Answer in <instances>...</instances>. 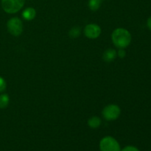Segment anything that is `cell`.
Listing matches in <instances>:
<instances>
[{
  "label": "cell",
  "mask_w": 151,
  "mask_h": 151,
  "mask_svg": "<svg viewBox=\"0 0 151 151\" xmlns=\"http://www.w3.org/2000/svg\"><path fill=\"white\" fill-rule=\"evenodd\" d=\"M114 44L119 49H125L131 42V35L128 30L124 28H117L111 34Z\"/></svg>",
  "instance_id": "obj_1"
},
{
  "label": "cell",
  "mask_w": 151,
  "mask_h": 151,
  "mask_svg": "<svg viewBox=\"0 0 151 151\" xmlns=\"http://www.w3.org/2000/svg\"><path fill=\"white\" fill-rule=\"evenodd\" d=\"M25 0H1V7L4 12L13 14L23 7Z\"/></svg>",
  "instance_id": "obj_2"
},
{
  "label": "cell",
  "mask_w": 151,
  "mask_h": 151,
  "mask_svg": "<svg viewBox=\"0 0 151 151\" xmlns=\"http://www.w3.org/2000/svg\"><path fill=\"white\" fill-rule=\"evenodd\" d=\"M100 151H121L119 142L114 137H105L100 142Z\"/></svg>",
  "instance_id": "obj_3"
},
{
  "label": "cell",
  "mask_w": 151,
  "mask_h": 151,
  "mask_svg": "<svg viewBox=\"0 0 151 151\" xmlns=\"http://www.w3.org/2000/svg\"><path fill=\"white\" fill-rule=\"evenodd\" d=\"M7 27L8 32L13 36H19L23 32V24L18 17H13L7 22Z\"/></svg>",
  "instance_id": "obj_4"
},
{
  "label": "cell",
  "mask_w": 151,
  "mask_h": 151,
  "mask_svg": "<svg viewBox=\"0 0 151 151\" xmlns=\"http://www.w3.org/2000/svg\"><path fill=\"white\" fill-rule=\"evenodd\" d=\"M121 114L120 108L115 104H110L106 106L102 111L103 116L108 121L115 120L118 119Z\"/></svg>",
  "instance_id": "obj_5"
},
{
  "label": "cell",
  "mask_w": 151,
  "mask_h": 151,
  "mask_svg": "<svg viewBox=\"0 0 151 151\" xmlns=\"http://www.w3.org/2000/svg\"><path fill=\"white\" fill-rule=\"evenodd\" d=\"M84 35L91 39L98 38L101 33V28L96 24H88L84 28Z\"/></svg>",
  "instance_id": "obj_6"
},
{
  "label": "cell",
  "mask_w": 151,
  "mask_h": 151,
  "mask_svg": "<svg viewBox=\"0 0 151 151\" xmlns=\"http://www.w3.org/2000/svg\"><path fill=\"white\" fill-rule=\"evenodd\" d=\"M116 55L117 54H116V50H114V49H108V50H106V51L104 52V53H103V60L106 62H108V63L111 62L116 58Z\"/></svg>",
  "instance_id": "obj_7"
},
{
  "label": "cell",
  "mask_w": 151,
  "mask_h": 151,
  "mask_svg": "<svg viewBox=\"0 0 151 151\" xmlns=\"http://www.w3.org/2000/svg\"><path fill=\"white\" fill-rule=\"evenodd\" d=\"M22 15L24 19L27 21H31L35 17L36 12H35V9L32 8V7H28V8H26L22 12Z\"/></svg>",
  "instance_id": "obj_8"
},
{
  "label": "cell",
  "mask_w": 151,
  "mask_h": 151,
  "mask_svg": "<svg viewBox=\"0 0 151 151\" xmlns=\"http://www.w3.org/2000/svg\"><path fill=\"white\" fill-rule=\"evenodd\" d=\"M101 119L97 116H91L88 120V125L91 128H97L101 125Z\"/></svg>",
  "instance_id": "obj_9"
},
{
  "label": "cell",
  "mask_w": 151,
  "mask_h": 151,
  "mask_svg": "<svg viewBox=\"0 0 151 151\" xmlns=\"http://www.w3.org/2000/svg\"><path fill=\"white\" fill-rule=\"evenodd\" d=\"M10 102V98L7 94H2L0 95V109H5L7 107Z\"/></svg>",
  "instance_id": "obj_10"
},
{
  "label": "cell",
  "mask_w": 151,
  "mask_h": 151,
  "mask_svg": "<svg viewBox=\"0 0 151 151\" xmlns=\"http://www.w3.org/2000/svg\"><path fill=\"white\" fill-rule=\"evenodd\" d=\"M101 1L102 0H89L88 7H89L90 10L92 11H96L98 10L101 5Z\"/></svg>",
  "instance_id": "obj_11"
},
{
  "label": "cell",
  "mask_w": 151,
  "mask_h": 151,
  "mask_svg": "<svg viewBox=\"0 0 151 151\" xmlns=\"http://www.w3.org/2000/svg\"><path fill=\"white\" fill-rule=\"evenodd\" d=\"M80 32H81V29L78 27H75L72 28L69 31V35H70L72 38H77V37L79 36Z\"/></svg>",
  "instance_id": "obj_12"
},
{
  "label": "cell",
  "mask_w": 151,
  "mask_h": 151,
  "mask_svg": "<svg viewBox=\"0 0 151 151\" xmlns=\"http://www.w3.org/2000/svg\"><path fill=\"white\" fill-rule=\"evenodd\" d=\"M6 86L7 84H6L4 79L0 76V93L3 92L6 89Z\"/></svg>",
  "instance_id": "obj_13"
},
{
  "label": "cell",
  "mask_w": 151,
  "mask_h": 151,
  "mask_svg": "<svg viewBox=\"0 0 151 151\" xmlns=\"http://www.w3.org/2000/svg\"><path fill=\"white\" fill-rule=\"evenodd\" d=\"M121 151H139L137 147H134V146H131V145H129V146H126V147H124L123 149H122Z\"/></svg>",
  "instance_id": "obj_14"
},
{
  "label": "cell",
  "mask_w": 151,
  "mask_h": 151,
  "mask_svg": "<svg viewBox=\"0 0 151 151\" xmlns=\"http://www.w3.org/2000/svg\"><path fill=\"white\" fill-rule=\"evenodd\" d=\"M117 55L119 56L120 58H123L125 56V51L124 50V49H119V50L117 52Z\"/></svg>",
  "instance_id": "obj_15"
},
{
  "label": "cell",
  "mask_w": 151,
  "mask_h": 151,
  "mask_svg": "<svg viewBox=\"0 0 151 151\" xmlns=\"http://www.w3.org/2000/svg\"><path fill=\"white\" fill-rule=\"evenodd\" d=\"M147 26L148 27L149 29L151 30V16L147 19Z\"/></svg>",
  "instance_id": "obj_16"
}]
</instances>
